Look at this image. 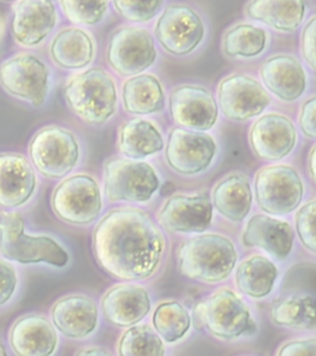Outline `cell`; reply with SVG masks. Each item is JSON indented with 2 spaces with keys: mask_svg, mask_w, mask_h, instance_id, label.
<instances>
[{
  "mask_svg": "<svg viewBox=\"0 0 316 356\" xmlns=\"http://www.w3.org/2000/svg\"><path fill=\"white\" fill-rule=\"evenodd\" d=\"M308 166H309V173H310L311 178L314 179V182L316 184V144L311 147L310 152H309Z\"/></svg>",
  "mask_w": 316,
  "mask_h": 356,
  "instance_id": "7bdbcfd3",
  "label": "cell"
},
{
  "mask_svg": "<svg viewBox=\"0 0 316 356\" xmlns=\"http://www.w3.org/2000/svg\"><path fill=\"white\" fill-rule=\"evenodd\" d=\"M63 97L71 111L90 125L106 124L117 111V86L101 68L73 76L63 89Z\"/></svg>",
  "mask_w": 316,
  "mask_h": 356,
  "instance_id": "3957f363",
  "label": "cell"
},
{
  "mask_svg": "<svg viewBox=\"0 0 316 356\" xmlns=\"http://www.w3.org/2000/svg\"><path fill=\"white\" fill-rule=\"evenodd\" d=\"M274 262L262 255H252L240 264L235 273L238 289L251 298L260 300L269 295L277 281Z\"/></svg>",
  "mask_w": 316,
  "mask_h": 356,
  "instance_id": "f546056e",
  "label": "cell"
},
{
  "mask_svg": "<svg viewBox=\"0 0 316 356\" xmlns=\"http://www.w3.org/2000/svg\"><path fill=\"white\" fill-rule=\"evenodd\" d=\"M277 355H316V339L288 341L279 348Z\"/></svg>",
  "mask_w": 316,
  "mask_h": 356,
  "instance_id": "60d3db41",
  "label": "cell"
},
{
  "mask_svg": "<svg viewBox=\"0 0 316 356\" xmlns=\"http://www.w3.org/2000/svg\"><path fill=\"white\" fill-rule=\"evenodd\" d=\"M165 351L163 339L147 324L131 325L117 344V353L122 356H161Z\"/></svg>",
  "mask_w": 316,
  "mask_h": 356,
  "instance_id": "836d02e7",
  "label": "cell"
},
{
  "mask_svg": "<svg viewBox=\"0 0 316 356\" xmlns=\"http://www.w3.org/2000/svg\"><path fill=\"white\" fill-rule=\"evenodd\" d=\"M119 150L133 160H141L163 150L165 141L153 122L133 119L125 122L119 131Z\"/></svg>",
  "mask_w": 316,
  "mask_h": 356,
  "instance_id": "f1b7e54d",
  "label": "cell"
},
{
  "mask_svg": "<svg viewBox=\"0 0 316 356\" xmlns=\"http://www.w3.org/2000/svg\"><path fill=\"white\" fill-rule=\"evenodd\" d=\"M95 260L122 281L152 277L161 266L166 239L149 214L122 207L106 213L93 232Z\"/></svg>",
  "mask_w": 316,
  "mask_h": 356,
  "instance_id": "6da1fadb",
  "label": "cell"
},
{
  "mask_svg": "<svg viewBox=\"0 0 316 356\" xmlns=\"http://www.w3.org/2000/svg\"><path fill=\"white\" fill-rule=\"evenodd\" d=\"M268 36L262 28L252 24H238L222 38V51L233 58H252L266 50Z\"/></svg>",
  "mask_w": 316,
  "mask_h": 356,
  "instance_id": "1f68e13d",
  "label": "cell"
},
{
  "mask_svg": "<svg viewBox=\"0 0 316 356\" xmlns=\"http://www.w3.org/2000/svg\"><path fill=\"white\" fill-rule=\"evenodd\" d=\"M51 207L63 222L88 225L99 218L103 208L99 184L88 175L66 178L53 191Z\"/></svg>",
  "mask_w": 316,
  "mask_h": 356,
  "instance_id": "ba28073f",
  "label": "cell"
},
{
  "mask_svg": "<svg viewBox=\"0 0 316 356\" xmlns=\"http://www.w3.org/2000/svg\"><path fill=\"white\" fill-rule=\"evenodd\" d=\"M57 10L52 0H20L14 8L11 33L17 44L33 47L55 29Z\"/></svg>",
  "mask_w": 316,
  "mask_h": 356,
  "instance_id": "ac0fdd59",
  "label": "cell"
},
{
  "mask_svg": "<svg viewBox=\"0 0 316 356\" xmlns=\"http://www.w3.org/2000/svg\"><path fill=\"white\" fill-rule=\"evenodd\" d=\"M55 328L71 339H83L94 332L99 312L88 296L71 295L57 300L51 312Z\"/></svg>",
  "mask_w": 316,
  "mask_h": 356,
  "instance_id": "ffe728a7",
  "label": "cell"
},
{
  "mask_svg": "<svg viewBox=\"0 0 316 356\" xmlns=\"http://www.w3.org/2000/svg\"><path fill=\"white\" fill-rule=\"evenodd\" d=\"M249 139L251 149L258 159L279 161L294 150L298 133L292 119L271 113L252 124Z\"/></svg>",
  "mask_w": 316,
  "mask_h": 356,
  "instance_id": "2e32d148",
  "label": "cell"
},
{
  "mask_svg": "<svg viewBox=\"0 0 316 356\" xmlns=\"http://www.w3.org/2000/svg\"><path fill=\"white\" fill-rule=\"evenodd\" d=\"M17 286L15 268L6 260L0 259V307L10 300Z\"/></svg>",
  "mask_w": 316,
  "mask_h": 356,
  "instance_id": "f35d334b",
  "label": "cell"
},
{
  "mask_svg": "<svg viewBox=\"0 0 316 356\" xmlns=\"http://www.w3.org/2000/svg\"><path fill=\"white\" fill-rule=\"evenodd\" d=\"M204 35V22L198 13L188 6H167L156 22V40L171 55L192 54L201 44Z\"/></svg>",
  "mask_w": 316,
  "mask_h": 356,
  "instance_id": "8fae6325",
  "label": "cell"
},
{
  "mask_svg": "<svg viewBox=\"0 0 316 356\" xmlns=\"http://www.w3.org/2000/svg\"><path fill=\"white\" fill-rule=\"evenodd\" d=\"M193 323L197 329L222 340H236L253 333L255 321L250 308L239 295L228 289H217L193 308Z\"/></svg>",
  "mask_w": 316,
  "mask_h": 356,
  "instance_id": "277c9868",
  "label": "cell"
},
{
  "mask_svg": "<svg viewBox=\"0 0 316 356\" xmlns=\"http://www.w3.org/2000/svg\"><path fill=\"white\" fill-rule=\"evenodd\" d=\"M50 72L36 56L20 54L0 65V86L9 95L39 108L49 93Z\"/></svg>",
  "mask_w": 316,
  "mask_h": 356,
  "instance_id": "30bf717a",
  "label": "cell"
},
{
  "mask_svg": "<svg viewBox=\"0 0 316 356\" xmlns=\"http://www.w3.org/2000/svg\"><path fill=\"white\" fill-rule=\"evenodd\" d=\"M238 250L231 240L220 234H203L185 241L178 250V268L184 277L217 284L233 273Z\"/></svg>",
  "mask_w": 316,
  "mask_h": 356,
  "instance_id": "7a4b0ae2",
  "label": "cell"
},
{
  "mask_svg": "<svg viewBox=\"0 0 316 356\" xmlns=\"http://www.w3.org/2000/svg\"><path fill=\"white\" fill-rule=\"evenodd\" d=\"M255 197L267 214L285 216L300 206L304 184L299 173L288 165L262 167L256 173Z\"/></svg>",
  "mask_w": 316,
  "mask_h": 356,
  "instance_id": "52a82bcc",
  "label": "cell"
},
{
  "mask_svg": "<svg viewBox=\"0 0 316 356\" xmlns=\"http://www.w3.org/2000/svg\"><path fill=\"white\" fill-rule=\"evenodd\" d=\"M298 122L306 136L316 139V97H311L303 103L300 108Z\"/></svg>",
  "mask_w": 316,
  "mask_h": 356,
  "instance_id": "ab89813d",
  "label": "cell"
},
{
  "mask_svg": "<svg viewBox=\"0 0 316 356\" xmlns=\"http://www.w3.org/2000/svg\"><path fill=\"white\" fill-rule=\"evenodd\" d=\"M250 179L242 173H231L215 186L213 204L222 216L231 222H242L252 207Z\"/></svg>",
  "mask_w": 316,
  "mask_h": 356,
  "instance_id": "484cf974",
  "label": "cell"
},
{
  "mask_svg": "<svg viewBox=\"0 0 316 356\" xmlns=\"http://www.w3.org/2000/svg\"><path fill=\"white\" fill-rule=\"evenodd\" d=\"M271 318L279 327L294 330L316 329V298L310 295L285 297L272 307Z\"/></svg>",
  "mask_w": 316,
  "mask_h": 356,
  "instance_id": "4dcf8cb0",
  "label": "cell"
},
{
  "mask_svg": "<svg viewBox=\"0 0 316 356\" xmlns=\"http://www.w3.org/2000/svg\"><path fill=\"white\" fill-rule=\"evenodd\" d=\"M62 10L71 22L95 25L106 17L109 0H61Z\"/></svg>",
  "mask_w": 316,
  "mask_h": 356,
  "instance_id": "e575fe53",
  "label": "cell"
},
{
  "mask_svg": "<svg viewBox=\"0 0 316 356\" xmlns=\"http://www.w3.org/2000/svg\"><path fill=\"white\" fill-rule=\"evenodd\" d=\"M300 49L304 61L316 71V15L306 22L300 36Z\"/></svg>",
  "mask_w": 316,
  "mask_h": 356,
  "instance_id": "74e56055",
  "label": "cell"
},
{
  "mask_svg": "<svg viewBox=\"0 0 316 356\" xmlns=\"http://www.w3.org/2000/svg\"><path fill=\"white\" fill-rule=\"evenodd\" d=\"M11 349L19 356H50L58 337L50 321L40 314H26L14 323L10 330Z\"/></svg>",
  "mask_w": 316,
  "mask_h": 356,
  "instance_id": "603a6c76",
  "label": "cell"
},
{
  "mask_svg": "<svg viewBox=\"0 0 316 356\" xmlns=\"http://www.w3.org/2000/svg\"><path fill=\"white\" fill-rule=\"evenodd\" d=\"M106 58L119 74L136 76L155 63V40L144 29L122 26L111 35Z\"/></svg>",
  "mask_w": 316,
  "mask_h": 356,
  "instance_id": "7c38bea8",
  "label": "cell"
},
{
  "mask_svg": "<svg viewBox=\"0 0 316 356\" xmlns=\"http://www.w3.org/2000/svg\"><path fill=\"white\" fill-rule=\"evenodd\" d=\"M242 243L246 248H260L277 260H285L293 250L294 230L284 220L256 214L244 227Z\"/></svg>",
  "mask_w": 316,
  "mask_h": 356,
  "instance_id": "44dd1931",
  "label": "cell"
},
{
  "mask_svg": "<svg viewBox=\"0 0 316 356\" xmlns=\"http://www.w3.org/2000/svg\"><path fill=\"white\" fill-rule=\"evenodd\" d=\"M306 0H250L246 17L283 33H293L306 19Z\"/></svg>",
  "mask_w": 316,
  "mask_h": 356,
  "instance_id": "d4e9b609",
  "label": "cell"
},
{
  "mask_svg": "<svg viewBox=\"0 0 316 356\" xmlns=\"http://www.w3.org/2000/svg\"><path fill=\"white\" fill-rule=\"evenodd\" d=\"M153 328L167 343L183 339L192 327V316L177 300H166L156 307L152 317Z\"/></svg>",
  "mask_w": 316,
  "mask_h": 356,
  "instance_id": "d6a6232c",
  "label": "cell"
},
{
  "mask_svg": "<svg viewBox=\"0 0 316 356\" xmlns=\"http://www.w3.org/2000/svg\"><path fill=\"white\" fill-rule=\"evenodd\" d=\"M77 354L78 355H110V351L99 346H92V348H85L83 350L78 351Z\"/></svg>",
  "mask_w": 316,
  "mask_h": 356,
  "instance_id": "b9f144b4",
  "label": "cell"
},
{
  "mask_svg": "<svg viewBox=\"0 0 316 356\" xmlns=\"http://www.w3.org/2000/svg\"><path fill=\"white\" fill-rule=\"evenodd\" d=\"M94 55V42L82 29H65L56 35L51 44L52 60L66 70H81L88 66Z\"/></svg>",
  "mask_w": 316,
  "mask_h": 356,
  "instance_id": "83f0119b",
  "label": "cell"
},
{
  "mask_svg": "<svg viewBox=\"0 0 316 356\" xmlns=\"http://www.w3.org/2000/svg\"><path fill=\"white\" fill-rule=\"evenodd\" d=\"M0 254L22 265L44 262L63 267L69 260L62 245L51 236L25 234V222L19 213H6L0 218Z\"/></svg>",
  "mask_w": 316,
  "mask_h": 356,
  "instance_id": "5b68a950",
  "label": "cell"
},
{
  "mask_svg": "<svg viewBox=\"0 0 316 356\" xmlns=\"http://www.w3.org/2000/svg\"><path fill=\"white\" fill-rule=\"evenodd\" d=\"M217 99L224 115L233 122L258 117L271 104V97L263 86L246 74H231L222 79Z\"/></svg>",
  "mask_w": 316,
  "mask_h": 356,
  "instance_id": "5bb4252c",
  "label": "cell"
},
{
  "mask_svg": "<svg viewBox=\"0 0 316 356\" xmlns=\"http://www.w3.org/2000/svg\"><path fill=\"white\" fill-rule=\"evenodd\" d=\"M1 33H3V20L0 17V36H1Z\"/></svg>",
  "mask_w": 316,
  "mask_h": 356,
  "instance_id": "f6af8a7d",
  "label": "cell"
},
{
  "mask_svg": "<svg viewBox=\"0 0 316 356\" xmlns=\"http://www.w3.org/2000/svg\"><path fill=\"white\" fill-rule=\"evenodd\" d=\"M158 187V176L147 162L111 159L104 167V192L110 202L144 203Z\"/></svg>",
  "mask_w": 316,
  "mask_h": 356,
  "instance_id": "8992f818",
  "label": "cell"
},
{
  "mask_svg": "<svg viewBox=\"0 0 316 356\" xmlns=\"http://www.w3.org/2000/svg\"><path fill=\"white\" fill-rule=\"evenodd\" d=\"M117 13L133 22H147L161 11L165 0H113Z\"/></svg>",
  "mask_w": 316,
  "mask_h": 356,
  "instance_id": "d590c367",
  "label": "cell"
},
{
  "mask_svg": "<svg viewBox=\"0 0 316 356\" xmlns=\"http://www.w3.org/2000/svg\"><path fill=\"white\" fill-rule=\"evenodd\" d=\"M122 104L128 114L149 115L165 109L166 97L161 82L152 74L131 76L122 86Z\"/></svg>",
  "mask_w": 316,
  "mask_h": 356,
  "instance_id": "4316f807",
  "label": "cell"
},
{
  "mask_svg": "<svg viewBox=\"0 0 316 356\" xmlns=\"http://www.w3.org/2000/svg\"><path fill=\"white\" fill-rule=\"evenodd\" d=\"M6 355V348H4V345L1 344L0 343V356H4Z\"/></svg>",
  "mask_w": 316,
  "mask_h": 356,
  "instance_id": "ee69618b",
  "label": "cell"
},
{
  "mask_svg": "<svg viewBox=\"0 0 316 356\" xmlns=\"http://www.w3.org/2000/svg\"><path fill=\"white\" fill-rule=\"evenodd\" d=\"M30 157L33 166L44 177H66L77 166L79 144L71 131L60 127H46L30 143Z\"/></svg>",
  "mask_w": 316,
  "mask_h": 356,
  "instance_id": "9c48e42d",
  "label": "cell"
},
{
  "mask_svg": "<svg viewBox=\"0 0 316 356\" xmlns=\"http://www.w3.org/2000/svg\"><path fill=\"white\" fill-rule=\"evenodd\" d=\"M36 175L25 156L0 154V207L17 208L33 197Z\"/></svg>",
  "mask_w": 316,
  "mask_h": 356,
  "instance_id": "7402d4cb",
  "label": "cell"
},
{
  "mask_svg": "<svg viewBox=\"0 0 316 356\" xmlns=\"http://www.w3.org/2000/svg\"><path fill=\"white\" fill-rule=\"evenodd\" d=\"M169 113L181 128L206 131L217 124L219 106L208 89L184 84L171 92Z\"/></svg>",
  "mask_w": 316,
  "mask_h": 356,
  "instance_id": "9a60e30c",
  "label": "cell"
},
{
  "mask_svg": "<svg viewBox=\"0 0 316 356\" xmlns=\"http://www.w3.org/2000/svg\"><path fill=\"white\" fill-rule=\"evenodd\" d=\"M260 76L266 88L284 102L299 99L306 90V70L293 56L277 55L267 58Z\"/></svg>",
  "mask_w": 316,
  "mask_h": 356,
  "instance_id": "cb8c5ba5",
  "label": "cell"
},
{
  "mask_svg": "<svg viewBox=\"0 0 316 356\" xmlns=\"http://www.w3.org/2000/svg\"><path fill=\"white\" fill-rule=\"evenodd\" d=\"M157 218L169 233H203L213 220V203L206 195H172Z\"/></svg>",
  "mask_w": 316,
  "mask_h": 356,
  "instance_id": "e0dca14e",
  "label": "cell"
},
{
  "mask_svg": "<svg viewBox=\"0 0 316 356\" xmlns=\"http://www.w3.org/2000/svg\"><path fill=\"white\" fill-rule=\"evenodd\" d=\"M3 1H14V0H3Z\"/></svg>",
  "mask_w": 316,
  "mask_h": 356,
  "instance_id": "bcb514c9",
  "label": "cell"
},
{
  "mask_svg": "<svg viewBox=\"0 0 316 356\" xmlns=\"http://www.w3.org/2000/svg\"><path fill=\"white\" fill-rule=\"evenodd\" d=\"M101 309L106 321L113 325L131 327L150 313V293L140 284H115L103 297Z\"/></svg>",
  "mask_w": 316,
  "mask_h": 356,
  "instance_id": "d6986e66",
  "label": "cell"
},
{
  "mask_svg": "<svg viewBox=\"0 0 316 356\" xmlns=\"http://www.w3.org/2000/svg\"><path fill=\"white\" fill-rule=\"evenodd\" d=\"M217 155V143L204 131L173 129L166 145V161L173 171L193 176L206 171Z\"/></svg>",
  "mask_w": 316,
  "mask_h": 356,
  "instance_id": "4fadbf2b",
  "label": "cell"
},
{
  "mask_svg": "<svg viewBox=\"0 0 316 356\" xmlns=\"http://www.w3.org/2000/svg\"><path fill=\"white\" fill-rule=\"evenodd\" d=\"M295 230L300 243L316 254V198L309 200L297 211Z\"/></svg>",
  "mask_w": 316,
  "mask_h": 356,
  "instance_id": "8d00e7d4",
  "label": "cell"
}]
</instances>
